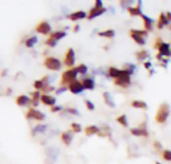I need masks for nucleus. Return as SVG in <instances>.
Here are the masks:
<instances>
[{"instance_id": "1", "label": "nucleus", "mask_w": 171, "mask_h": 164, "mask_svg": "<svg viewBox=\"0 0 171 164\" xmlns=\"http://www.w3.org/2000/svg\"><path fill=\"white\" fill-rule=\"evenodd\" d=\"M132 74L133 73L130 70L126 69V68H124V69H120L119 75L114 79V84L119 87H123V88L128 87L131 84Z\"/></svg>"}, {"instance_id": "2", "label": "nucleus", "mask_w": 171, "mask_h": 164, "mask_svg": "<svg viewBox=\"0 0 171 164\" xmlns=\"http://www.w3.org/2000/svg\"><path fill=\"white\" fill-rule=\"evenodd\" d=\"M78 75V72L76 67H72L70 69L66 70L65 72H63L61 76V83L64 85H69L71 82L76 80V77Z\"/></svg>"}, {"instance_id": "3", "label": "nucleus", "mask_w": 171, "mask_h": 164, "mask_svg": "<svg viewBox=\"0 0 171 164\" xmlns=\"http://www.w3.org/2000/svg\"><path fill=\"white\" fill-rule=\"evenodd\" d=\"M169 116V106L168 104L163 103L159 106L156 115H155V120L158 123H164L166 122V120Z\"/></svg>"}, {"instance_id": "4", "label": "nucleus", "mask_w": 171, "mask_h": 164, "mask_svg": "<svg viewBox=\"0 0 171 164\" xmlns=\"http://www.w3.org/2000/svg\"><path fill=\"white\" fill-rule=\"evenodd\" d=\"M44 65L48 69L53 71H58L61 69L62 63L59 59H57L55 57H47L44 61Z\"/></svg>"}, {"instance_id": "5", "label": "nucleus", "mask_w": 171, "mask_h": 164, "mask_svg": "<svg viewBox=\"0 0 171 164\" xmlns=\"http://www.w3.org/2000/svg\"><path fill=\"white\" fill-rule=\"evenodd\" d=\"M75 63V52L72 48H69L65 54V58H64V65L67 67L72 68Z\"/></svg>"}, {"instance_id": "6", "label": "nucleus", "mask_w": 171, "mask_h": 164, "mask_svg": "<svg viewBox=\"0 0 171 164\" xmlns=\"http://www.w3.org/2000/svg\"><path fill=\"white\" fill-rule=\"evenodd\" d=\"M26 118L28 119H35V120H38V121H42L44 120L45 118V115L40 112L39 110H36L34 108H30L27 113H26Z\"/></svg>"}, {"instance_id": "7", "label": "nucleus", "mask_w": 171, "mask_h": 164, "mask_svg": "<svg viewBox=\"0 0 171 164\" xmlns=\"http://www.w3.org/2000/svg\"><path fill=\"white\" fill-rule=\"evenodd\" d=\"M68 89L69 91L73 94H79L81 93L83 90H84V87L82 85V82L81 81H78V80H75L71 82L70 84L68 85Z\"/></svg>"}, {"instance_id": "8", "label": "nucleus", "mask_w": 171, "mask_h": 164, "mask_svg": "<svg viewBox=\"0 0 171 164\" xmlns=\"http://www.w3.org/2000/svg\"><path fill=\"white\" fill-rule=\"evenodd\" d=\"M36 31L40 34H43V35H47L50 33L51 31V26L49 25V23L46 22V21H42L40 22L36 27Z\"/></svg>"}, {"instance_id": "9", "label": "nucleus", "mask_w": 171, "mask_h": 164, "mask_svg": "<svg viewBox=\"0 0 171 164\" xmlns=\"http://www.w3.org/2000/svg\"><path fill=\"white\" fill-rule=\"evenodd\" d=\"M106 11V8L102 7V8H99V7H93L90 9V11L87 15V19L89 20H91V19H94L95 17H97V16H100L101 14H103L104 12Z\"/></svg>"}, {"instance_id": "10", "label": "nucleus", "mask_w": 171, "mask_h": 164, "mask_svg": "<svg viewBox=\"0 0 171 164\" xmlns=\"http://www.w3.org/2000/svg\"><path fill=\"white\" fill-rule=\"evenodd\" d=\"M130 133L134 136H144V137L148 136V131L145 128V124H142L141 126H139V127H137V128H131Z\"/></svg>"}, {"instance_id": "11", "label": "nucleus", "mask_w": 171, "mask_h": 164, "mask_svg": "<svg viewBox=\"0 0 171 164\" xmlns=\"http://www.w3.org/2000/svg\"><path fill=\"white\" fill-rule=\"evenodd\" d=\"M170 44L166 43V42H162L160 46L158 47V53L162 55L163 57H169L170 56Z\"/></svg>"}, {"instance_id": "12", "label": "nucleus", "mask_w": 171, "mask_h": 164, "mask_svg": "<svg viewBox=\"0 0 171 164\" xmlns=\"http://www.w3.org/2000/svg\"><path fill=\"white\" fill-rule=\"evenodd\" d=\"M41 102L45 104V105H48V106H54L55 103H56V98H54L51 95H48V94H43L41 95Z\"/></svg>"}, {"instance_id": "13", "label": "nucleus", "mask_w": 171, "mask_h": 164, "mask_svg": "<svg viewBox=\"0 0 171 164\" xmlns=\"http://www.w3.org/2000/svg\"><path fill=\"white\" fill-rule=\"evenodd\" d=\"M141 18L143 20V22H144V28H145V30L147 31H152L153 30V22H154V20L151 19L150 17H148L147 15L145 14H142L141 15Z\"/></svg>"}, {"instance_id": "14", "label": "nucleus", "mask_w": 171, "mask_h": 164, "mask_svg": "<svg viewBox=\"0 0 171 164\" xmlns=\"http://www.w3.org/2000/svg\"><path fill=\"white\" fill-rule=\"evenodd\" d=\"M140 5H141V1H138L137 6H135V7H131V6L127 7L128 13H129L131 16H141V15H142V11H141Z\"/></svg>"}, {"instance_id": "15", "label": "nucleus", "mask_w": 171, "mask_h": 164, "mask_svg": "<svg viewBox=\"0 0 171 164\" xmlns=\"http://www.w3.org/2000/svg\"><path fill=\"white\" fill-rule=\"evenodd\" d=\"M87 17V14L85 13L82 10H78V11H75L71 13L70 15L68 16V18L70 19L71 21H77V20H81Z\"/></svg>"}, {"instance_id": "16", "label": "nucleus", "mask_w": 171, "mask_h": 164, "mask_svg": "<svg viewBox=\"0 0 171 164\" xmlns=\"http://www.w3.org/2000/svg\"><path fill=\"white\" fill-rule=\"evenodd\" d=\"M169 24V20L166 17V14L165 13H160L159 17H158V22H157V28L158 29H162L164 26H166Z\"/></svg>"}, {"instance_id": "17", "label": "nucleus", "mask_w": 171, "mask_h": 164, "mask_svg": "<svg viewBox=\"0 0 171 164\" xmlns=\"http://www.w3.org/2000/svg\"><path fill=\"white\" fill-rule=\"evenodd\" d=\"M31 103V100L30 98H28V96H26V95H19V96L16 98V104L18 105V106H26V105H28Z\"/></svg>"}, {"instance_id": "18", "label": "nucleus", "mask_w": 171, "mask_h": 164, "mask_svg": "<svg viewBox=\"0 0 171 164\" xmlns=\"http://www.w3.org/2000/svg\"><path fill=\"white\" fill-rule=\"evenodd\" d=\"M81 82H82V85H83L84 89H87V90H93L94 87H95V83H94V80L92 78H89V77L84 78Z\"/></svg>"}, {"instance_id": "19", "label": "nucleus", "mask_w": 171, "mask_h": 164, "mask_svg": "<svg viewBox=\"0 0 171 164\" xmlns=\"http://www.w3.org/2000/svg\"><path fill=\"white\" fill-rule=\"evenodd\" d=\"M103 100H104L105 104L107 105V106H109L110 108L115 107V102H114V100H113V98H112V96L110 95L109 92L103 93Z\"/></svg>"}, {"instance_id": "20", "label": "nucleus", "mask_w": 171, "mask_h": 164, "mask_svg": "<svg viewBox=\"0 0 171 164\" xmlns=\"http://www.w3.org/2000/svg\"><path fill=\"white\" fill-rule=\"evenodd\" d=\"M130 36H131V38L134 40L137 44H139V45H144L145 44V37H143V36H140V35H138L136 33L133 32L132 30H130Z\"/></svg>"}, {"instance_id": "21", "label": "nucleus", "mask_w": 171, "mask_h": 164, "mask_svg": "<svg viewBox=\"0 0 171 164\" xmlns=\"http://www.w3.org/2000/svg\"><path fill=\"white\" fill-rule=\"evenodd\" d=\"M61 140L63 141L64 144L69 146V145L71 144V142H72V134L69 131L63 132V133L61 134Z\"/></svg>"}, {"instance_id": "22", "label": "nucleus", "mask_w": 171, "mask_h": 164, "mask_svg": "<svg viewBox=\"0 0 171 164\" xmlns=\"http://www.w3.org/2000/svg\"><path fill=\"white\" fill-rule=\"evenodd\" d=\"M131 107L133 108H137V109H147L148 105L146 102L142 101V100H134V101L131 102Z\"/></svg>"}, {"instance_id": "23", "label": "nucleus", "mask_w": 171, "mask_h": 164, "mask_svg": "<svg viewBox=\"0 0 171 164\" xmlns=\"http://www.w3.org/2000/svg\"><path fill=\"white\" fill-rule=\"evenodd\" d=\"M99 132V128L95 125H89L85 128V134L87 136H92L94 134H98Z\"/></svg>"}, {"instance_id": "24", "label": "nucleus", "mask_w": 171, "mask_h": 164, "mask_svg": "<svg viewBox=\"0 0 171 164\" xmlns=\"http://www.w3.org/2000/svg\"><path fill=\"white\" fill-rule=\"evenodd\" d=\"M98 135L101 136V137H110L111 136V131H110L109 126L103 125V128L102 129H99Z\"/></svg>"}, {"instance_id": "25", "label": "nucleus", "mask_w": 171, "mask_h": 164, "mask_svg": "<svg viewBox=\"0 0 171 164\" xmlns=\"http://www.w3.org/2000/svg\"><path fill=\"white\" fill-rule=\"evenodd\" d=\"M65 36H66L65 31H55V32L51 33L49 37H51V38H53V39H55L56 41H58V40L64 38Z\"/></svg>"}, {"instance_id": "26", "label": "nucleus", "mask_w": 171, "mask_h": 164, "mask_svg": "<svg viewBox=\"0 0 171 164\" xmlns=\"http://www.w3.org/2000/svg\"><path fill=\"white\" fill-rule=\"evenodd\" d=\"M148 57H149V53L147 52V50L142 49V50L138 51L136 53V58H137L138 61H143V60L147 59Z\"/></svg>"}, {"instance_id": "27", "label": "nucleus", "mask_w": 171, "mask_h": 164, "mask_svg": "<svg viewBox=\"0 0 171 164\" xmlns=\"http://www.w3.org/2000/svg\"><path fill=\"white\" fill-rule=\"evenodd\" d=\"M98 36L105 37V38H113V37L115 36V31L112 30V29H108V30L102 31V32H99Z\"/></svg>"}, {"instance_id": "28", "label": "nucleus", "mask_w": 171, "mask_h": 164, "mask_svg": "<svg viewBox=\"0 0 171 164\" xmlns=\"http://www.w3.org/2000/svg\"><path fill=\"white\" fill-rule=\"evenodd\" d=\"M40 98H41V95H40L39 91L33 92V93H32V98H31V103L30 104H32L33 106H37Z\"/></svg>"}, {"instance_id": "29", "label": "nucleus", "mask_w": 171, "mask_h": 164, "mask_svg": "<svg viewBox=\"0 0 171 164\" xmlns=\"http://www.w3.org/2000/svg\"><path fill=\"white\" fill-rule=\"evenodd\" d=\"M116 121L121 126H123V127H128V120H127V116L125 114H122L119 116V117H117Z\"/></svg>"}, {"instance_id": "30", "label": "nucleus", "mask_w": 171, "mask_h": 164, "mask_svg": "<svg viewBox=\"0 0 171 164\" xmlns=\"http://www.w3.org/2000/svg\"><path fill=\"white\" fill-rule=\"evenodd\" d=\"M119 73H120V69H118V68H116V67H109V69H108V75L110 77H112L113 79H115L117 76H118Z\"/></svg>"}, {"instance_id": "31", "label": "nucleus", "mask_w": 171, "mask_h": 164, "mask_svg": "<svg viewBox=\"0 0 171 164\" xmlns=\"http://www.w3.org/2000/svg\"><path fill=\"white\" fill-rule=\"evenodd\" d=\"M36 42H37V37L32 36L25 41V45H26V47H28V48H32V47L36 44Z\"/></svg>"}, {"instance_id": "32", "label": "nucleus", "mask_w": 171, "mask_h": 164, "mask_svg": "<svg viewBox=\"0 0 171 164\" xmlns=\"http://www.w3.org/2000/svg\"><path fill=\"white\" fill-rule=\"evenodd\" d=\"M46 130V125H42V124H40V125H37L36 127L33 129V131H32V135H35L36 133H38V132H44Z\"/></svg>"}, {"instance_id": "33", "label": "nucleus", "mask_w": 171, "mask_h": 164, "mask_svg": "<svg viewBox=\"0 0 171 164\" xmlns=\"http://www.w3.org/2000/svg\"><path fill=\"white\" fill-rule=\"evenodd\" d=\"M76 69H77V72L79 74H86L87 73V66L85 65V64H80L76 67Z\"/></svg>"}, {"instance_id": "34", "label": "nucleus", "mask_w": 171, "mask_h": 164, "mask_svg": "<svg viewBox=\"0 0 171 164\" xmlns=\"http://www.w3.org/2000/svg\"><path fill=\"white\" fill-rule=\"evenodd\" d=\"M44 86H45V84H44V82L42 81V80H36L34 82V87H35V89H36L37 91H39V90H41V89H43Z\"/></svg>"}, {"instance_id": "35", "label": "nucleus", "mask_w": 171, "mask_h": 164, "mask_svg": "<svg viewBox=\"0 0 171 164\" xmlns=\"http://www.w3.org/2000/svg\"><path fill=\"white\" fill-rule=\"evenodd\" d=\"M162 158L166 161H171V150H164L162 152Z\"/></svg>"}, {"instance_id": "36", "label": "nucleus", "mask_w": 171, "mask_h": 164, "mask_svg": "<svg viewBox=\"0 0 171 164\" xmlns=\"http://www.w3.org/2000/svg\"><path fill=\"white\" fill-rule=\"evenodd\" d=\"M71 128H72L73 132H75V133H79V132H81V130H82L81 125L78 124V123H72Z\"/></svg>"}, {"instance_id": "37", "label": "nucleus", "mask_w": 171, "mask_h": 164, "mask_svg": "<svg viewBox=\"0 0 171 164\" xmlns=\"http://www.w3.org/2000/svg\"><path fill=\"white\" fill-rule=\"evenodd\" d=\"M132 31L134 33L140 35V36H143V37H147L148 36V32L146 30H138V29H132Z\"/></svg>"}, {"instance_id": "38", "label": "nucleus", "mask_w": 171, "mask_h": 164, "mask_svg": "<svg viewBox=\"0 0 171 164\" xmlns=\"http://www.w3.org/2000/svg\"><path fill=\"white\" fill-rule=\"evenodd\" d=\"M46 45H48V46H50V47H54V46H56V44H57V41L55 40V39H53V38H51V37H49L47 40H46Z\"/></svg>"}, {"instance_id": "39", "label": "nucleus", "mask_w": 171, "mask_h": 164, "mask_svg": "<svg viewBox=\"0 0 171 164\" xmlns=\"http://www.w3.org/2000/svg\"><path fill=\"white\" fill-rule=\"evenodd\" d=\"M85 105H86L88 110H94V108H95L94 103L90 101V100H86V101H85Z\"/></svg>"}, {"instance_id": "40", "label": "nucleus", "mask_w": 171, "mask_h": 164, "mask_svg": "<svg viewBox=\"0 0 171 164\" xmlns=\"http://www.w3.org/2000/svg\"><path fill=\"white\" fill-rule=\"evenodd\" d=\"M66 112L70 113V114H73V115H79L78 110L75 109V108H67L66 109Z\"/></svg>"}, {"instance_id": "41", "label": "nucleus", "mask_w": 171, "mask_h": 164, "mask_svg": "<svg viewBox=\"0 0 171 164\" xmlns=\"http://www.w3.org/2000/svg\"><path fill=\"white\" fill-rule=\"evenodd\" d=\"M143 66H144V68H145V69H147V70H150V69H151V66H152V64H151V62H150V61H146V62H144Z\"/></svg>"}, {"instance_id": "42", "label": "nucleus", "mask_w": 171, "mask_h": 164, "mask_svg": "<svg viewBox=\"0 0 171 164\" xmlns=\"http://www.w3.org/2000/svg\"><path fill=\"white\" fill-rule=\"evenodd\" d=\"M162 40H161V38H157L156 40H155V43H154V48H157L158 49V47L160 46V44L162 43Z\"/></svg>"}, {"instance_id": "43", "label": "nucleus", "mask_w": 171, "mask_h": 164, "mask_svg": "<svg viewBox=\"0 0 171 164\" xmlns=\"http://www.w3.org/2000/svg\"><path fill=\"white\" fill-rule=\"evenodd\" d=\"M95 7H99V8H102L103 7V2L101 0H96L95 1Z\"/></svg>"}, {"instance_id": "44", "label": "nucleus", "mask_w": 171, "mask_h": 164, "mask_svg": "<svg viewBox=\"0 0 171 164\" xmlns=\"http://www.w3.org/2000/svg\"><path fill=\"white\" fill-rule=\"evenodd\" d=\"M62 109L61 106H52L51 107V111L52 112H58V111H60Z\"/></svg>"}, {"instance_id": "45", "label": "nucleus", "mask_w": 171, "mask_h": 164, "mask_svg": "<svg viewBox=\"0 0 171 164\" xmlns=\"http://www.w3.org/2000/svg\"><path fill=\"white\" fill-rule=\"evenodd\" d=\"M154 147H155L156 149L160 150V149H161V144H160L158 141H155V142H154Z\"/></svg>"}, {"instance_id": "46", "label": "nucleus", "mask_w": 171, "mask_h": 164, "mask_svg": "<svg viewBox=\"0 0 171 164\" xmlns=\"http://www.w3.org/2000/svg\"><path fill=\"white\" fill-rule=\"evenodd\" d=\"M66 90V87H61L60 89H58V91H56V93L57 94H59V93H61V92H64Z\"/></svg>"}, {"instance_id": "47", "label": "nucleus", "mask_w": 171, "mask_h": 164, "mask_svg": "<svg viewBox=\"0 0 171 164\" xmlns=\"http://www.w3.org/2000/svg\"><path fill=\"white\" fill-rule=\"evenodd\" d=\"M73 31H74V32H78V31H79V25H75V26H74Z\"/></svg>"}, {"instance_id": "48", "label": "nucleus", "mask_w": 171, "mask_h": 164, "mask_svg": "<svg viewBox=\"0 0 171 164\" xmlns=\"http://www.w3.org/2000/svg\"><path fill=\"white\" fill-rule=\"evenodd\" d=\"M166 17L169 21H171V12H167L166 13Z\"/></svg>"}, {"instance_id": "49", "label": "nucleus", "mask_w": 171, "mask_h": 164, "mask_svg": "<svg viewBox=\"0 0 171 164\" xmlns=\"http://www.w3.org/2000/svg\"><path fill=\"white\" fill-rule=\"evenodd\" d=\"M153 73H154V70L153 69H150V71H149V74H150V75H152Z\"/></svg>"}, {"instance_id": "50", "label": "nucleus", "mask_w": 171, "mask_h": 164, "mask_svg": "<svg viewBox=\"0 0 171 164\" xmlns=\"http://www.w3.org/2000/svg\"><path fill=\"white\" fill-rule=\"evenodd\" d=\"M155 164H161V163H160V162H155Z\"/></svg>"}, {"instance_id": "51", "label": "nucleus", "mask_w": 171, "mask_h": 164, "mask_svg": "<svg viewBox=\"0 0 171 164\" xmlns=\"http://www.w3.org/2000/svg\"><path fill=\"white\" fill-rule=\"evenodd\" d=\"M170 56H171V51H170Z\"/></svg>"}, {"instance_id": "52", "label": "nucleus", "mask_w": 171, "mask_h": 164, "mask_svg": "<svg viewBox=\"0 0 171 164\" xmlns=\"http://www.w3.org/2000/svg\"><path fill=\"white\" fill-rule=\"evenodd\" d=\"M170 29H171V26H170Z\"/></svg>"}]
</instances>
